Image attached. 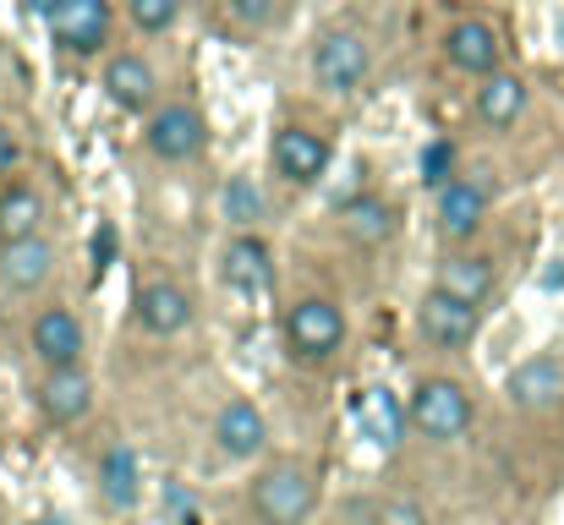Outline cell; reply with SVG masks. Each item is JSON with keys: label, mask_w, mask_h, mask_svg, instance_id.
Returning <instances> with one entry per match:
<instances>
[{"label": "cell", "mask_w": 564, "mask_h": 525, "mask_svg": "<svg viewBox=\"0 0 564 525\" xmlns=\"http://www.w3.org/2000/svg\"><path fill=\"white\" fill-rule=\"evenodd\" d=\"M50 33L72 55H94L110 33V0H61L50 11Z\"/></svg>", "instance_id": "6"}, {"label": "cell", "mask_w": 564, "mask_h": 525, "mask_svg": "<svg viewBox=\"0 0 564 525\" xmlns=\"http://www.w3.org/2000/svg\"><path fill=\"white\" fill-rule=\"evenodd\" d=\"M449 171H455V143H444V138L427 143V149H422V181L444 192V186H449Z\"/></svg>", "instance_id": "25"}, {"label": "cell", "mask_w": 564, "mask_h": 525, "mask_svg": "<svg viewBox=\"0 0 564 525\" xmlns=\"http://www.w3.org/2000/svg\"><path fill=\"white\" fill-rule=\"evenodd\" d=\"M274 171L285 181H296V186H313L318 175L329 171V143L318 132H307V127H285L274 138Z\"/></svg>", "instance_id": "9"}, {"label": "cell", "mask_w": 564, "mask_h": 525, "mask_svg": "<svg viewBox=\"0 0 564 525\" xmlns=\"http://www.w3.org/2000/svg\"><path fill=\"white\" fill-rule=\"evenodd\" d=\"M378 525H427L422 521V510L416 504H405V499H389V504H378Z\"/></svg>", "instance_id": "29"}, {"label": "cell", "mask_w": 564, "mask_h": 525, "mask_svg": "<svg viewBox=\"0 0 564 525\" xmlns=\"http://www.w3.org/2000/svg\"><path fill=\"white\" fill-rule=\"evenodd\" d=\"M510 400L521 405V411H543V405H554L564 394V367L554 356H532V361H521L516 372H510Z\"/></svg>", "instance_id": "13"}, {"label": "cell", "mask_w": 564, "mask_h": 525, "mask_svg": "<svg viewBox=\"0 0 564 525\" xmlns=\"http://www.w3.org/2000/svg\"><path fill=\"white\" fill-rule=\"evenodd\" d=\"M138 318H143V329L149 335H182L192 324V302L182 285H143L138 291Z\"/></svg>", "instance_id": "15"}, {"label": "cell", "mask_w": 564, "mask_h": 525, "mask_svg": "<svg viewBox=\"0 0 564 525\" xmlns=\"http://www.w3.org/2000/svg\"><path fill=\"white\" fill-rule=\"evenodd\" d=\"M165 499H171V515H176V525H203V510H197L192 499H182V488H171Z\"/></svg>", "instance_id": "31"}, {"label": "cell", "mask_w": 564, "mask_h": 525, "mask_svg": "<svg viewBox=\"0 0 564 525\" xmlns=\"http://www.w3.org/2000/svg\"><path fill=\"white\" fill-rule=\"evenodd\" d=\"M94 405V383L83 367H50V383H44V416L50 422H77L88 416Z\"/></svg>", "instance_id": "17"}, {"label": "cell", "mask_w": 564, "mask_h": 525, "mask_svg": "<svg viewBox=\"0 0 564 525\" xmlns=\"http://www.w3.org/2000/svg\"><path fill=\"white\" fill-rule=\"evenodd\" d=\"M411 422H416L422 438L449 444V438H460V433L471 427V400H466L460 383H449V378H427V383L416 389V400H411Z\"/></svg>", "instance_id": "2"}, {"label": "cell", "mask_w": 564, "mask_h": 525, "mask_svg": "<svg viewBox=\"0 0 564 525\" xmlns=\"http://www.w3.org/2000/svg\"><path fill=\"white\" fill-rule=\"evenodd\" d=\"M176 6H182V0H132V22H138L143 33H160V28L176 22Z\"/></svg>", "instance_id": "26"}, {"label": "cell", "mask_w": 564, "mask_h": 525, "mask_svg": "<svg viewBox=\"0 0 564 525\" xmlns=\"http://www.w3.org/2000/svg\"><path fill=\"white\" fill-rule=\"evenodd\" d=\"M499 33L488 28V22H477V17H466V22H455L449 28V39H444V55L460 66V72H477V77H494L499 72Z\"/></svg>", "instance_id": "11"}, {"label": "cell", "mask_w": 564, "mask_h": 525, "mask_svg": "<svg viewBox=\"0 0 564 525\" xmlns=\"http://www.w3.org/2000/svg\"><path fill=\"white\" fill-rule=\"evenodd\" d=\"M225 214H230V219H258V192H252V181H230V186H225Z\"/></svg>", "instance_id": "27"}, {"label": "cell", "mask_w": 564, "mask_h": 525, "mask_svg": "<svg viewBox=\"0 0 564 525\" xmlns=\"http://www.w3.org/2000/svg\"><path fill=\"white\" fill-rule=\"evenodd\" d=\"M225 6H230V17H236V22L258 28V22H269V17H274V6H280V0H225Z\"/></svg>", "instance_id": "30"}, {"label": "cell", "mask_w": 564, "mask_h": 525, "mask_svg": "<svg viewBox=\"0 0 564 525\" xmlns=\"http://www.w3.org/2000/svg\"><path fill=\"white\" fill-rule=\"evenodd\" d=\"M17 160H22V149H17V138L0 127V175H11L17 171Z\"/></svg>", "instance_id": "32"}, {"label": "cell", "mask_w": 564, "mask_h": 525, "mask_svg": "<svg viewBox=\"0 0 564 525\" xmlns=\"http://www.w3.org/2000/svg\"><path fill=\"white\" fill-rule=\"evenodd\" d=\"M88 258H94V274H105V269L116 263V225H99V230H94Z\"/></svg>", "instance_id": "28"}, {"label": "cell", "mask_w": 564, "mask_h": 525, "mask_svg": "<svg viewBox=\"0 0 564 525\" xmlns=\"http://www.w3.org/2000/svg\"><path fill=\"white\" fill-rule=\"evenodd\" d=\"M28 6H33V11H44V17H50V11H55V6H61V0H28Z\"/></svg>", "instance_id": "33"}, {"label": "cell", "mask_w": 564, "mask_h": 525, "mask_svg": "<svg viewBox=\"0 0 564 525\" xmlns=\"http://www.w3.org/2000/svg\"><path fill=\"white\" fill-rule=\"evenodd\" d=\"M560 33H564V22H560Z\"/></svg>", "instance_id": "35"}, {"label": "cell", "mask_w": 564, "mask_h": 525, "mask_svg": "<svg viewBox=\"0 0 564 525\" xmlns=\"http://www.w3.org/2000/svg\"><path fill=\"white\" fill-rule=\"evenodd\" d=\"M99 493L116 504V510H132L138 504V460L127 444H116L105 460H99Z\"/></svg>", "instance_id": "22"}, {"label": "cell", "mask_w": 564, "mask_h": 525, "mask_svg": "<svg viewBox=\"0 0 564 525\" xmlns=\"http://www.w3.org/2000/svg\"><path fill=\"white\" fill-rule=\"evenodd\" d=\"M416 324H422V335L438 350H460V346H471V335H477V307L460 302V296H449V291L438 285V291L422 296Z\"/></svg>", "instance_id": "5"}, {"label": "cell", "mask_w": 564, "mask_h": 525, "mask_svg": "<svg viewBox=\"0 0 564 525\" xmlns=\"http://www.w3.org/2000/svg\"><path fill=\"white\" fill-rule=\"evenodd\" d=\"M225 285L247 302H263L274 291V252L258 236H236L225 247Z\"/></svg>", "instance_id": "8"}, {"label": "cell", "mask_w": 564, "mask_h": 525, "mask_svg": "<svg viewBox=\"0 0 564 525\" xmlns=\"http://www.w3.org/2000/svg\"><path fill=\"white\" fill-rule=\"evenodd\" d=\"M351 422H357V433H362L373 449H394V444L405 438V405H400L394 389H383V383L357 389V400H351Z\"/></svg>", "instance_id": "7"}, {"label": "cell", "mask_w": 564, "mask_h": 525, "mask_svg": "<svg viewBox=\"0 0 564 525\" xmlns=\"http://www.w3.org/2000/svg\"><path fill=\"white\" fill-rule=\"evenodd\" d=\"M214 438H219V449H225L230 460H252V455L269 444V422H263V411H258L252 400H230V405L219 411V422H214Z\"/></svg>", "instance_id": "12"}, {"label": "cell", "mask_w": 564, "mask_h": 525, "mask_svg": "<svg viewBox=\"0 0 564 525\" xmlns=\"http://www.w3.org/2000/svg\"><path fill=\"white\" fill-rule=\"evenodd\" d=\"M203 116L187 110V105H165L154 121H149V149L160 154V160H192V154H203Z\"/></svg>", "instance_id": "10"}, {"label": "cell", "mask_w": 564, "mask_h": 525, "mask_svg": "<svg viewBox=\"0 0 564 525\" xmlns=\"http://www.w3.org/2000/svg\"><path fill=\"white\" fill-rule=\"evenodd\" d=\"M39 219H44L39 192H28V186L0 192V236H6V241H28V236L39 230Z\"/></svg>", "instance_id": "23"}, {"label": "cell", "mask_w": 564, "mask_h": 525, "mask_svg": "<svg viewBox=\"0 0 564 525\" xmlns=\"http://www.w3.org/2000/svg\"><path fill=\"white\" fill-rule=\"evenodd\" d=\"M105 94H110L121 110L154 105V66H143L138 55H116V61L105 66Z\"/></svg>", "instance_id": "19"}, {"label": "cell", "mask_w": 564, "mask_h": 525, "mask_svg": "<svg viewBox=\"0 0 564 525\" xmlns=\"http://www.w3.org/2000/svg\"><path fill=\"white\" fill-rule=\"evenodd\" d=\"M527 110V83L510 77V72H494L482 88H477V116L488 127H516V116Z\"/></svg>", "instance_id": "20"}, {"label": "cell", "mask_w": 564, "mask_h": 525, "mask_svg": "<svg viewBox=\"0 0 564 525\" xmlns=\"http://www.w3.org/2000/svg\"><path fill=\"white\" fill-rule=\"evenodd\" d=\"M346 230H351L362 247H373V241H383V236L394 230V208L378 203V197H351V203H346Z\"/></svg>", "instance_id": "24"}, {"label": "cell", "mask_w": 564, "mask_h": 525, "mask_svg": "<svg viewBox=\"0 0 564 525\" xmlns=\"http://www.w3.org/2000/svg\"><path fill=\"white\" fill-rule=\"evenodd\" d=\"M482 214H488V192H482V186H471V181H449V186L438 192V230H444L449 241L477 236Z\"/></svg>", "instance_id": "14"}, {"label": "cell", "mask_w": 564, "mask_h": 525, "mask_svg": "<svg viewBox=\"0 0 564 525\" xmlns=\"http://www.w3.org/2000/svg\"><path fill=\"white\" fill-rule=\"evenodd\" d=\"M368 66H373V55H368L362 33H346V28L324 33L318 50H313V72H318V83H324L329 94H351V88H362Z\"/></svg>", "instance_id": "3"}, {"label": "cell", "mask_w": 564, "mask_h": 525, "mask_svg": "<svg viewBox=\"0 0 564 525\" xmlns=\"http://www.w3.org/2000/svg\"><path fill=\"white\" fill-rule=\"evenodd\" d=\"M252 510L263 525H302L313 510V477L296 460H280L269 471H258L252 482Z\"/></svg>", "instance_id": "1"}, {"label": "cell", "mask_w": 564, "mask_h": 525, "mask_svg": "<svg viewBox=\"0 0 564 525\" xmlns=\"http://www.w3.org/2000/svg\"><path fill=\"white\" fill-rule=\"evenodd\" d=\"M285 335H291V350H296V356L324 361V356H335V350H340V340H346V318H340V307H335V302L307 296L302 307H291Z\"/></svg>", "instance_id": "4"}, {"label": "cell", "mask_w": 564, "mask_h": 525, "mask_svg": "<svg viewBox=\"0 0 564 525\" xmlns=\"http://www.w3.org/2000/svg\"><path fill=\"white\" fill-rule=\"evenodd\" d=\"M438 285L449 291V296H460V302H471V307H482V296L494 291V263L488 258H449L444 263V274H438Z\"/></svg>", "instance_id": "21"}, {"label": "cell", "mask_w": 564, "mask_h": 525, "mask_svg": "<svg viewBox=\"0 0 564 525\" xmlns=\"http://www.w3.org/2000/svg\"><path fill=\"white\" fill-rule=\"evenodd\" d=\"M39 525H66V521H39Z\"/></svg>", "instance_id": "34"}, {"label": "cell", "mask_w": 564, "mask_h": 525, "mask_svg": "<svg viewBox=\"0 0 564 525\" xmlns=\"http://www.w3.org/2000/svg\"><path fill=\"white\" fill-rule=\"evenodd\" d=\"M50 269H55V247H50V241H39V236H28V241H6V263H0V274H6L11 291H39V285L50 280Z\"/></svg>", "instance_id": "18"}, {"label": "cell", "mask_w": 564, "mask_h": 525, "mask_svg": "<svg viewBox=\"0 0 564 525\" xmlns=\"http://www.w3.org/2000/svg\"><path fill=\"white\" fill-rule=\"evenodd\" d=\"M33 350H39L50 367H77V356H83V329H77V318L61 313V307L39 313V318H33Z\"/></svg>", "instance_id": "16"}]
</instances>
